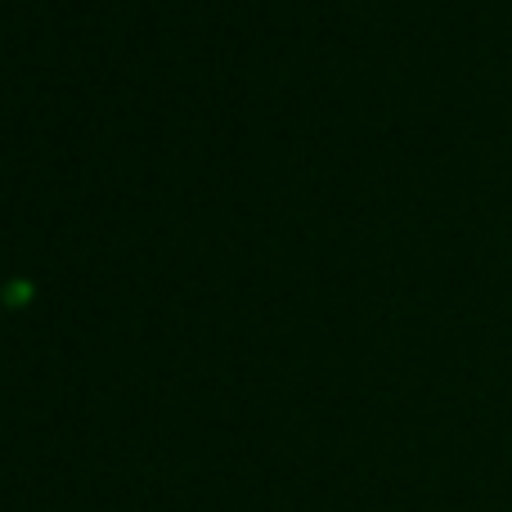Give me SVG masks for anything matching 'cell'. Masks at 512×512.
I'll return each mask as SVG.
<instances>
[]
</instances>
